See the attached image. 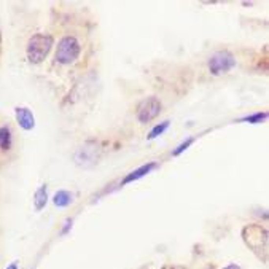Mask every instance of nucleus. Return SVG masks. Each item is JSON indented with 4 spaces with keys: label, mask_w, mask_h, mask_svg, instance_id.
Returning <instances> with one entry per match:
<instances>
[{
    "label": "nucleus",
    "mask_w": 269,
    "mask_h": 269,
    "mask_svg": "<svg viewBox=\"0 0 269 269\" xmlns=\"http://www.w3.org/2000/svg\"><path fill=\"white\" fill-rule=\"evenodd\" d=\"M48 202V186L42 185L34 195V207L37 212H40L42 209H45V205Z\"/></svg>",
    "instance_id": "obj_9"
},
{
    "label": "nucleus",
    "mask_w": 269,
    "mask_h": 269,
    "mask_svg": "<svg viewBox=\"0 0 269 269\" xmlns=\"http://www.w3.org/2000/svg\"><path fill=\"white\" fill-rule=\"evenodd\" d=\"M156 167H158V162H147V164H143L140 167L134 169L133 172H129L126 177L123 179L121 185H129L133 182H137V180H140L142 177H145V175H148L152 171H155Z\"/></svg>",
    "instance_id": "obj_8"
},
{
    "label": "nucleus",
    "mask_w": 269,
    "mask_h": 269,
    "mask_svg": "<svg viewBox=\"0 0 269 269\" xmlns=\"http://www.w3.org/2000/svg\"><path fill=\"white\" fill-rule=\"evenodd\" d=\"M236 66L234 56L229 51H217L209 59V70L212 75H222L229 72Z\"/></svg>",
    "instance_id": "obj_5"
},
{
    "label": "nucleus",
    "mask_w": 269,
    "mask_h": 269,
    "mask_svg": "<svg viewBox=\"0 0 269 269\" xmlns=\"http://www.w3.org/2000/svg\"><path fill=\"white\" fill-rule=\"evenodd\" d=\"M13 145V134L8 126H0V150L8 152Z\"/></svg>",
    "instance_id": "obj_11"
},
{
    "label": "nucleus",
    "mask_w": 269,
    "mask_h": 269,
    "mask_svg": "<svg viewBox=\"0 0 269 269\" xmlns=\"http://www.w3.org/2000/svg\"><path fill=\"white\" fill-rule=\"evenodd\" d=\"M72 218H68V220H66V223H64V228H62V231H61V234H67L68 233V229H72Z\"/></svg>",
    "instance_id": "obj_15"
},
{
    "label": "nucleus",
    "mask_w": 269,
    "mask_h": 269,
    "mask_svg": "<svg viewBox=\"0 0 269 269\" xmlns=\"http://www.w3.org/2000/svg\"><path fill=\"white\" fill-rule=\"evenodd\" d=\"M169 123L171 121H162V123H159V124H156V126L150 131V134H148V139L152 140V139H156V137H159L161 134H164L166 133V129L169 128Z\"/></svg>",
    "instance_id": "obj_13"
},
{
    "label": "nucleus",
    "mask_w": 269,
    "mask_h": 269,
    "mask_svg": "<svg viewBox=\"0 0 269 269\" xmlns=\"http://www.w3.org/2000/svg\"><path fill=\"white\" fill-rule=\"evenodd\" d=\"M268 118V113L266 112H258V113H253V115H247L241 118L239 121H244V123H250V124H260L263 123Z\"/></svg>",
    "instance_id": "obj_12"
},
{
    "label": "nucleus",
    "mask_w": 269,
    "mask_h": 269,
    "mask_svg": "<svg viewBox=\"0 0 269 269\" xmlns=\"http://www.w3.org/2000/svg\"><path fill=\"white\" fill-rule=\"evenodd\" d=\"M223 269H241L237 265H228L226 268H223Z\"/></svg>",
    "instance_id": "obj_17"
},
{
    "label": "nucleus",
    "mask_w": 269,
    "mask_h": 269,
    "mask_svg": "<svg viewBox=\"0 0 269 269\" xmlns=\"http://www.w3.org/2000/svg\"><path fill=\"white\" fill-rule=\"evenodd\" d=\"M193 142H195V137H188V139L183 140L177 148L174 150V152H172V156H180V155H182V153L185 152V150H188V148L193 145Z\"/></svg>",
    "instance_id": "obj_14"
},
{
    "label": "nucleus",
    "mask_w": 269,
    "mask_h": 269,
    "mask_svg": "<svg viewBox=\"0 0 269 269\" xmlns=\"http://www.w3.org/2000/svg\"><path fill=\"white\" fill-rule=\"evenodd\" d=\"M80 49V43L75 37H64L58 43V48H56V61L64 66L73 64L78 59Z\"/></svg>",
    "instance_id": "obj_4"
},
{
    "label": "nucleus",
    "mask_w": 269,
    "mask_h": 269,
    "mask_svg": "<svg viewBox=\"0 0 269 269\" xmlns=\"http://www.w3.org/2000/svg\"><path fill=\"white\" fill-rule=\"evenodd\" d=\"M161 113V102L156 97H147L137 105V118L139 121L147 124Z\"/></svg>",
    "instance_id": "obj_6"
},
{
    "label": "nucleus",
    "mask_w": 269,
    "mask_h": 269,
    "mask_svg": "<svg viewBox=\"0 0 269 269\" xmlns=\"http://www.w3.org/2000/svg\"><path fill=\"white\" fill-rule=\"evenodd\" d=\"M101 159V147L96 142H85L83 145L77 148L73 155L75 164L85 169L94 167Z\"/></svg>",
    "instance_id": "obj_3"
},
{
    "label": "nucleus",
    "mask_w": 269,
    "mask_h": 269,
    "mask_svg": "<svg viewBox=\"0 0 269 269\" xmlns=\"http://www.w3.org/2000/svg\"><path fill=\"white\" fill-rule=\"evenodd\" d=\"M16 121L24 131H32L35 128V116L27 107H16L15 109Z\"/></svg>",
    "instance_id": "obj_7"
},
{
    "label": "nucleus",
    "mask_w": 269,
    "mask_h": 269,
    "mask_svg": "<svg viewBox=\"0 0 269 269\" xmlns=\"http://www.w3.org/2000/svg\"><path fill=\"white\" fill-rule=\"evenodd\" d=\"M53 37L49 34H35L29 39L27 42V59L32 62V64H40L43 59L46 58L53 48Z\"/></svg>",
    "instance_id": "obj_2"
},
{
    "label": "nucleus",
    "mask_w": 269,
    "mask_h": 269,
    "mask_svg": "<svg viewBox=\"0 0 269 269\" xmlns=\"http://www.w3.org/2000/svg\"><path fill=\"white\" fill-rule=\"evenodd\" d=\"M242 239L252 252L266 261L268 258V231L260 224H250L242 229Z\"/></svg>",
    "instance_id": "obj_1"
},
{
    "label": "nucleus",
    "mask_w": 269,
    "mask_h": 269,
    "mask_svg": "<svg viewBox=\"0 0 269 269\" xmlns=\"http://www.w3.org/2000/svg\"><path fill=\"white\" fill-rule=\"evenodd\" d=\"M5 269H18V263H16V261H13V263H11L10 266H7V268H5Z\"/></svg>",
    "instance_id": "obj_16"
},
{
    "label": "nucleus",
    "mask_w": 269,
    "mask_h": 269,
    "mask_svg": "<svg viewBox=\"0 0 269 269\" xmlns=\"http://www.w3.org/2000/svg\"><path fill=\"white\" fill-rule=\"evenodd\" d=\"M72 202H73L72 193H68L66 190L56 191V195L53 198V204L56 205V207H67V205H70Z\"/></svg>",
    "instance_id": "obj_10"
}]
</instances>
